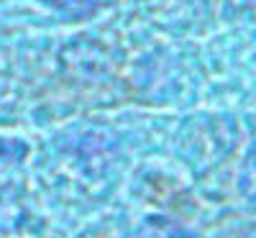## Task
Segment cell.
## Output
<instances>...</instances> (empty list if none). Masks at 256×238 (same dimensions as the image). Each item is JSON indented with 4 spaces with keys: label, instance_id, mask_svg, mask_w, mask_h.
I'll use <instances>...</instances> for the list:
<instances>
[{
    "label": "cell",
    "instance_id": "obj_1",
    "mask_svg": "<svg viewBox=\"0 0 256 238\" xmlns=\"http://www.w3.org/2000/svg\"><path fill=\"white\" fill-rule=\"evenodd\" d=\"M49 6H54L56 10H64L70 16H88L98 8L100 0H46Z\"/></svg>",
    "mask_w": 256,
    "mask_h": 238
}]
</instances>
